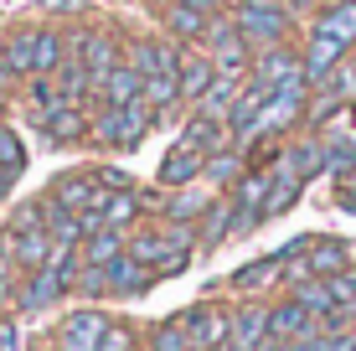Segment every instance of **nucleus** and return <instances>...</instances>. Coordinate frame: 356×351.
I'll return each mask as SVG.
<instances>
[{"mask_svg":"<svg viewBox=\"0 0 356 351\" xmlns=\"http://www.w3.org/2000/svg\"><path fill=\"white\" fill-rule=\"evenodd\" d=\"M300 63H305V83L310 88H321V83L336 72L341 63H346V47L336 42V36H325V31H315L310 26V36H305V52H300Z\"/></svg>","mask_w":356,"mask_h":351,"instance_id":"obj_12","label":"nucleus"},{"mask_svg":"<svg viewBox=\"0 0 356 351\" xmlns=\"http://www.w3.org/2000/svg\"><path fill=\"white\" fill-rule=\"evenodd\" d=\"M315 6H325V0H315Z\"/></svg>","mask_w":356,"mask_h":351,"instance_id":"obj_52","label":"nucleus"},{"mask_svg":"<svg viewBox=\"0 0 356 351\" xmlns=\"http://www.w3.org/2000/svg\"><path fill=\"white\" fill-rule=\"evenodd\" d=\"M264 104H268V88H264V83H243V93H238V99H232V108H227V129H232V140H248L253 135V129H259V119H264Z\"/></svg>","mask_w":356,"mask_h":351,"instance_id":"obj_16","label":"nucleus"},{"mask_svg":"<svg viewBox=\"0 0 356 351\" xmlns=\"http://www.w3.org/2000/svg\"><path fill=\"white\" fill-rule=\"evenodd\" d=\"M279 274H284V259L279 253H268V259H253V263H243L238 274H232V289H238L243 300H253L259 289H268V284H279Z\"/></svg>","mask_w":356,"mask_h":351,"instance_id":"obj_28","label":"nucleus"},{"mask_svg":"<svg viewBox=\"0 0 356 351\" xmlns=\"http://www.w3.org/2000/svg\"><path fill=\"white\" fill-rule=\"evenodd\" d=\"M181 6H191V10H202V16H217V10H222V0H181Z\"/></svg>","mask_w":356,"mask_h":351,"instance_id":"obj_47","label":"nucleus"},{"mask_svg":"<svg viewBox=\"0 0 356 351\" xmlns=\"http://www.w3.org/2000/svg\"><path fill=\"white\" fill-rule=\"evenodd\" d=\"M140 93H145V78H140L129 63H114L104 78L93 83V104H114V108H119V104H134Z\"/></svg>","mask_w":356,"mask_h":351,"instance_id":"obj_18","label":"nucleus"},{"mask_svg":"<svg viewBox=\"0 0 356 351\" xmlns=\"http://www.w3.org/2000/svg\"><path fill=\"white\" fill-rule=\"evenodd\" d=\"M279 165H289L300 181H315V176L325 171V140H321V135H310V140H284Z\"/></svg>","mask_w":356,"mask_h":351,"instance_id":"obj_24","label":"nucleus"},{"mask_svg":"<svg viewBox=\"0 0 356 351\" xmlns=\"http://www.w3.org/2000/svg\"><path fill=\"white\" fill-rule=\"evenodd\" d=\"M16 284H21V269H16V259L0 248V316L16 305Z\"/></svg>","mask_w":356,"mask_h":351,"instance_id":"obj_41","label":"nucleus"},{"mask_svg":"<svg viewBox=\"0 0 356 351\" xmlns=\"http://www.w3.org/2000/svg\"><path fill=\"white\" fill-rule=\"evenodd\" d=\"M227 320H232V341L259 351L268 341V305H259V300H243V305H227Z\"/></svg>","mask_w":356,"mask_h":351,"instance_id":"obj_19","label":"nucleus"},{"mask_svg":"<svg viewBox=\"0 0 356 351\" xmlns=\"http://www.w3.org/2000/svg\"><path fill=\"white\" fill-rule=\"evenodd\" d=\"M145 222V207H140V186L134 191H108L104 202V227H119V233H129V227Z\"/></svg>","mask_w":356,"mask_h":351,"instance_id":"obj_31","label":"nucleus"},{"mask_svg":"<svg viewBox=\"0 0 356 351\" xmlns=\"http://www.w3.org/2000/svg\"><path fill=\"white\" fill-rule=\"evenodd\" d=\"M207 21H212V16H202V10L181 6V0H170V6L161 10V31L170 36V42H181V47H202Z\"/></svg>","mask_w":356,"mask_h":351,"instance_id":"obj_22","label":"nucleus"},{"mask_svg":"<svg viewBox=\"0 0 356 351\" xmlns=\"http://www.w3.org/2000/svg\"><path fill=\"white\" fill-rule=\"evenodd\" d=\"M202 165H207V155H196L191 145H181L176 140V150L161 161V171H155V186H165V191H176V186H196L202 181Z\"/></svg>","mask_w":356,"mask_h":351,"instance_id":"obj_20","label":"nucleus"},{"mask_svg":"<svg viewBox=\"0 0 356 351\" xmlns=\"http://www.w3.org/2000/svg\"><path fill=\"white\" fill-rule=\"evenodd\" d=\"M315 31L336 36V42L351 52V47H356V0H325L321 16H315Z\"/></svg>","mask_w":356,"mask_h":351,"instance_id":"obj_26","label":"nucleus"},{"mask_svg":"<svg viewBox=\"0 0 356 351\" xmlns=\"http://www.w3.org/2000/svg\"><path fill=\"white\" fill-rule=\"evenodd\" d=\"M0 248L16 259L21 274H31V269H47V259H52V233H47V227H21V233L0 238Z\"/></svg>","mask_w":356,"mask_h":351,"instance_id":"obj_15","label":"nucleus"},{"mask_svg":"<svg viewBox=\"0 0 356 351\" xmlns=\"http://www.w3.org/2000/svg\"><path fill=\"white\" fill-rule=\"evenodd\" d=\"M67 52H72V47H67V36H63V31H52V26L36 31V72H57Z\"/></svg>","mask_w":356,"mask_h":351,"instance_id":"obj_36","label":"nucleus"},{"mask_svg":"<svg viewBox=\"0 0 356 351\" xmlns=\"http://www.w3.org/2000/svg\"><path fill=\"white\" fill-rule=\"evenodd\" d=\"M268 181H274V171H268V165H248V171H243V181L232 186V202H238V207H253V212H264Z\"/></svg>","mask_w":356,"mask_h":351,"instance_id":"obj_34","label":"nucleus"},{"mask_svg":"<svg viewBox=\"0 0 356 351\" xmlns=\"http://www.w3.org/2000/svg\"><path fill=\"white\" fill-rule=\"evenodd\" d=\"M341 207H346V212H356V176H341Z\"/></svg>","mask_w":356,"mask_h":351,"instance_id":"obj_45","label":"nucleus"},{"mask_svg":"<svg viewBox=\"0 0 356 351\" xmlns=\"http://www.w3.org/2000/svg\"><path fill=\"white\" fill-rule=\"evenodd\" d=\"M196 253H212V248H222L227 238H232V191H217L212 197V207L202 212V222H196Z\"/></svg>","mask_w":356,"mask_h":351,"instance_id":"obj_21","label":"nucleus"},{"mask_svg":"<svg viewBox=\"0 0 356 351\" xmlns=\"http://www.w3.org/2000/svg\"><path fill=\"white\" fill-rule=\"evenodd\" d=\"M315 331H321V320H315L294 295L268 305V341H300V336H315Z\"/></svg>","mask_w":356,"mask_h":351,"instance_id":"obj_14","label":"nucleus"},{"mask_svg":"<svg viewBox=\"0 0 356 351\" xmlns=\"http://www.w3.org/2000/svg\"><path fill=\"white\" fill-rule=\"evenodd\" d=\"M63 300H67V284L57 279L52 269H31V274H21V284H16L10 316H36V310H52V305H63Z\"/></svg>","mask_w":356,"mask_h":351,"instance_id":"obj_8","label":"nucleus"},{"mask_svg":"<svg viewBox=\"0 0 356 351\" xmlns=\"http://www.w3.org/2000/svg\"><path fill=\"white\" fill-rule=\"evenodd\" d=\"M248 78L264 83V88L274 93V88H284V83L305 78V63H300V52H294L289 42H279V47H264V52H253V72H248Z\"/></svg>","mask_w":356,"mask_h":351,"instance_id":"obj_10","label":"nucleus"},{"mask_svg":"<svg viewBox=\"0 0 356 351\" xmlns=\"http://www.w3.org/2000/svg\"><path fill=\"white\" fill-rule=\"evenodd\" d=\"M10 88H16V78H10L6 63H0V114H6V104H10Z\"/></svg>","mask_w":356,"mask_h":351,"instance_id":"obj_46","label":"nucleus"},{"mask_svg":"<svg viewBox=\"0 0 356 351\" xmlns=\"http://www.w3.org/2000/svg\"><path fill=\"white\" fill-rule=\"evenodd\" d=\"M0 63L16 83H26L36 72V31H10L6 42H0Z\"/></svg>","mask_w":356,"mask_h":351,"instance_id":"obj_30","label":"nucleus"},{"mask_svg":"<svg viewBox=\"0 0 356 351\" xmlns=\"http://www.w3.org/2000/svg\"><path fill=\"white\" fill-rule=\"evenodd\" d=\"M181 145H191L196 155H217V150H227V145H238V140H232L227 119H207V114H186V124H181Z\"/></svg>","mask_w":356,"mask_h":351,"instance_id":"obj_17","label":"nucleus"},{"mask_svg":"<svg viewBox=\"0 0 356 351\" xmlns=\"http://www.w3.org/2000/svg\"><path fill=\"white\" fill-rule=\"evenodd\" d=\"M181 52H186L181 42H170L165 31H155V36H134V42L124 47V63L150 83V78H176L181 72Z\"/></svg>","mask_w":356,"mask_h":351,"instance_id":"obj_5","label":"nucleus"},{"mask_svg":"<svg viewBox=\"0 0 356 351\" xmlns=\"http://www.w3.org/2000/svg\"><path fill=\"white\" fill-rule=\"evenodd\" d=\"M88 176H93L104 191H134V186H140V181H134V176L124 171V165H93Z\"/></svg>","mask_w":356,"mask_h":351,"instance_id":"obj_42","label":"nucleus"},{"mask_svg":"<svg viewBox=\"0 0 356 351\" xmlns=\"http://www.w3.org/2000/svg\"><path fill=\"white\" fill-rule=\"evenodd\" d=\"M0 238H6V227H0Z\"/></svg>","mask_w":356,"mask_h":351,"instance_id":"obj_51","label":"nucleus"},{"mask_svg":"<svg viewBox=\"0 0 356 351\" xmlns=\"http://www.w3.org/2000/svg\"><path fill=\"white\" fill-rule=\"evenodd\" d=\"M0 124H6V119H0Z\"/></svg>","mask_w":356,"mask_h":351,"instance_id":"obj_53","label":"nucleus"},{"mask_svg":"<svg viewBox=\"0 0 356 351\" xmlns=\"http://www.w3.org/2000/svg\"><path fill=\"white\" fill-rule=\"evenodd\" d=\"M181 331L191 336V351H217L232 341V320H227V305H212V300H202V305L181 310Z\"/></svg>","mask_w":356,"mask_h":351,"instance_id":"obj_7","label":"nucleus"},{"mask_svg":"<svg viewBox=\"0 0 356 351\" xmlns=\"http://www.w3.org/2000/svg\"><path fill=\"white\" fill-rule=\"evenodd\" d=\"M268 171H274V181H268V197H264V222H268V217H279V212H289L294 202H300V191H305V181L294 176L289 165H279V155H274Z\"/></svg>","mask_w":356,"mask_h":351,"instance_id":"obj_29","label":"nucleus"},{"mask_svg":"<svg viewBox=\"0 0 356 351\" xmlns=\"http://www.w3.org/2000/svg\"><path fill=\"white\" fill-rule=\"evenodd\" d=\"M108 325H114V320H108L98 305H78V310H67V316L57 320L52 346L57 351H98V341H104Z\"/></svg>","mask_w":356,"mask_h":351,"instance_id":"obj_6","label":"nucleus"},{"mask_svg":"<svg viewBox=\"0 0 356 351\" xmlns=\"http://www.w3.org/2000/svg\"><path fill=\"white\" fill-rule=\"evenodd\" d=\"M217 351H248V346H238V341H227V346H217Z\"/></svg>","mask_w":356,"mask_h":351,"instance_id":"obj_50","label":"nucleus"},{"mask_svg":"<svg viewBox=\"0 0 356 351\" xmlns=\"http://www.w3.org/2000/svg\"><path fill=\"white\" fill-rule=\"evenodd\" d=\"M10 186H16V176H10V171H6V165H0V202H6V197H10Z\"/></svg>","mask_w":356,"mask_h":351,"instance_id":"obj_49","label":"nucleus"},{"mask_svg":"<svg viewBox=\"0 0 356 351\" xmlns=\"http://www.w3.org/2000/svg\"><path fill=\"white\" fill-rule=\"evenodd\" d=\"M227 10H232V21H238V31L248 36L253 52L289 42V31H294V10L279 6V0H232Z\"/></svg>","mask_w":356,"mask_h":351,"instance_id":"obj_2","label":"nucleus"},{"mask_svg":"<svg viewBox=\"0 0 356 351\" xmlns=\"http://www.w3.org/2000/svg\"><path fill=\"white\" fill-rule=\"evenodd\" d=\"M0 351H21V325H16V316H0Z\"/></svg>","mask_w":356,"mask_h":351,"instance_id":"obj_44","label":"nucleus"},{"mask_svg":"<svg viewBox=\"0 0 356 351\" xmlns=\"http://www.w3.org/2000/svg\"><path fill=\"white\" fill-rule=\"evenodd\" d=\"M202 47L212 52L217 72H227V78H248V72H253V47H248V36L238 31L232 10H217V16L207 21V36H202Z\"/></svg>","mask_w":356,"mask_h":351,"instance_id":"obj_3","label":"nucleus"},{"mask_svg":"<svg viewBox=\"0 0 356 351\" xmlns=\"http://www.w3.org/2000/svg\"><path fill=\"white\" fill-rule=\"evenodd\" d=\"M161 124V114H155L145 99H134V104H98L93 108V145H104V150H134L150 129Z\"/></svg>","mask_w":356,"mask_h":351,"instance_id":"obj_1","label":"nucleus"},{"mask_svg":"<svg viewBox=\"0 0 356 351\" xmlns=\"http://www.w3.org/2000/svg\"><path fill=\"white\" fill-rule=\"evenodd\" d=\"M88 0H42V10H83Z\"/></svg>","mask_w":356,"mask_h":351,"instance_id":"obj_48","label":"nucleus"},{"mask_svg":"<svg viewBox=\"0 0 356 351\" xmlns=\"http://www.w3.org/2000/svg\"><path fill=\"white\" fill-rule=\"evenodd\" d=\"M284 295H294V300H300V305L310 310L315 320H321V316H330V310H336V295H330V279H315V274H310V279H305V284H294V289H284Z\"/></svg>","mask_w":356,"mask_h":351,"instance_id":"obj_35","label":"nucleus"},{"mask_svg":"<svg viewBox=\"0 0 356 351\" xmlns=\"http://www.w3.org/2000/svg\"><path fill=\"white\" fill-rule=\"evenodd\" d=\"M321 140H325V171L351 176L356 171V140H341V135H321Z\"/></svg>","mask_w":356,"mask_h":351,"instance_id":"obj_37","label":"nucleus"},{"mask_svg":"<svg viewBox=\"0 0 356 351\" xmlns=\"http://www.w3.org/2000/svg\"><path fill=\"white\" fill-rule=\"evenodd\" d=\"M145 351H191V336L181 331V320H161L150 331V346Z\"/></svg>","mask_w":356,"mask_h":351,"instance_id":"obj_38","label":"nucleus"},{"mask_svg":"<svg viewBox=\"0 0 356 351\" xmlns=\"http://www.w3.org/2000/svg\"><path fill=\"white\" fill-rule=\"evenodd\" d=\"M243 83L248 78H227V72H217V83L196 99V108L191 114H207V119H227V108H232V99L243 93Z\"/></svg>","mask_w":356,"mask_h":351,"instance_id":"obj_33","label":"nucleus"},{"mask_svg":"<svg viewBox=\"0 0 356 351\" xmlns=\"http://www.w3.org/2000/svg\"><path fill=\"white\" fill-rule=\"evenodd\" d=\"M207 207H212V197L202 191V181H196V186H176V191H165L161 222H202Z\"/></svg>","mask_w":356,"mask_h":351,"instance_id":"obj_27","label":"nucleus"},{"mask_svg":"<svg viewBox=\"0 0 356 351\" xmlns=\"http://www.w3.org/2000/svg\"><path fill=\"white\" fill-rule=\"evenodd\" d=\"M321 93H325V99H336V104H351V99H356V67L341 63V67L321 83Z\"/></svg>","mask_w":356,"mask_h":351,"instance_id":"obj_40","label":"nucleus"},{"mask_svg":"<svg viewBox=\"0 0 356 351\" xmlns=\"http://www.w3.org/2000/svg\"><path fill=\"white\" fill-rule=\"evenodd\" d=\"M31 124L42 129L52 145H78L93 135V104H78V99H57L47 108H31Z\"/></svg>","mask_w":356,"mask_h":351,"instance_id":"obj_4","label":"nucleus"},{"mask_svg":"<svg viewBox=\"0 0 356 351\" xmlns=\"http://www.w3.org/2000/svg\"><path fill=\"white\" fill-rule=\"evenodd\" d=\"M212 83H217V63H212V52H207V47H186V52H181V72H176L181 104L196 108V99H202Z\"/></svg>","mask_w":356,"mask_h":351,"instance_id":"obj_13","label":"nucleus"},{"mask_svg":"<svg viewBox=\"0 0 356 351\" xmlns=\"http://www.w3.org/2000/svg\"><path fill=\"white\" fill-rule=\"evenodd\" d=\"M305 263H310L315 279H330V274H346V269H351V248L341 243V238H310Z\"/></svg>","mask_w":356,"mask_h":351,"instance_id":"obj_25","label":"nucleus"},{"mask_svg":"<svg viewBox=\"0 0 356 351\" xmlns=\"http://www.w3.org/2000/svg\"><path fill=\"white\" fill-rule=\"evenodd\" d=\"M243 171H248V155H243V145H227V150L207 155V165H202V186H212V191H232V186L243 181Z\"/></svg>","mask_w":356,"mask_h":351,"instance_id":"obj_23","label":"nucleus"},{"mask_svg":"<svg viewBox=\"0 0 356 351\" xmlns=\"http://www.w3.org/2000/svg\"><path fill=\"white\" fill-rule=\"evenodd\" d=\"M67 47L88 63L93 72V83L104 78L114 63H124V47H119V31H108V26H88V31H78V36H67Z\"/></svg>","mask_w":356,"mask_h":351,"instance_id":"obj_9","label":"nucleus"},{"mask_svg":"<svg viewBox=\"0 0 356 351\" xmlns=\"http://www.w3.org/2000/svg\"><path fill=\"white\" fill-rule=\"evenodd\" d=\"M0 165H6L10 176L26 171V145H21V135H16L10 124H0Z\"/></svg>","mask_w":356,"mask_h":351,"instance_id":"obj_39","label":"nucleus"},{"mask_svg":"<svg viewBox=\"0 0 356 351\" xmlns=\"http://www.w3.org/2000/svg\"><path fill=\"white\" fill-rule=\"evenodd\" d=\"M124 248H129V233H119V227H98V233L83 238V263H98V269H108V263H114Z\"/></svg>","mask_w":356,"mask_h":351,"instance_id":"obj_32","label":"nucleus"},{"mask_svg":"<svg viewBox=\"0 0 356 351\" xmlns=\"http://www.w3.org/2000/svg\"><path fill=\"white\" fill-rule=\"evenodd\" d=\"M98 351H140V336H134V325L114 320V325L104 331V341H98Z\"/></svg>","mask_w":356,"mask_h":351,"instance_id":"obj_43","label":"nucleus"},{"mask_svg":"<svg viewBox=\"0 0 356 351\" xmlns=\"http://www.w3.org/2000/svg\"><path fill=\"white\" fill-rule=\"evenodd\" d=\"M104 274H108V300H140V295H150V289H155V269H150V263H140L129 248L119 253Z\"/></svg>","mask_w":356,"mask_h":351,"instance_id":"obj_11","label":"nucleus"}]
</instances>
